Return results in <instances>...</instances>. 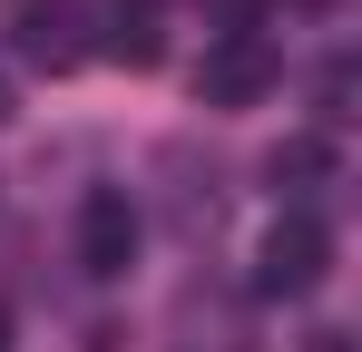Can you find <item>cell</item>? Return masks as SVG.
I'll return each instance as SVG.
<instances>
[{
    "mask_svg": "<svg viewBox=\"0 0 362 352\" xmlns=\"http://www.w3.org/2000/svg\"><path fill=\"white\" fill-rule=\"evenodd\" d=\"M323 264H333V225L294 206V216H274V235H264L255 284H264V293H313V284H323Z\"/></svg>",
    "mask_w": 362,
    "mask_h": 352,
    "instance_id": "1",
    "label": "cell"
},
{
    "mask_svg": "<svg viewBox=\"0 0 362 352\" xmlns=\"http://www.w3.org/2000/svg\"><path fill=\"white\" fill-rule=\"evenodd\" d=\"M78 264H88V274H127V264H137V206H127L118 186H98V196L78 206Z\"/></svg>",
    "mask_w": 362,
    "mask_h": 352,
    "instance_id": "3",
    "label": "cell"
},
{
    "mask_svg": "<svg viewBox=\"0 0 362 352\" xmlns=\"http://www.w3.org/2000/svg\"><path fill=\"white\" fill-rule=\"evenodd\" d=\"M196 88H206V108H255V98L274 88V49H264L255 30H235V40H216V49H206Z\"/></svg>",
    "mask_w": 362,
    "mask_h": 352,
    "instance_id": "2",
    "label": "cell"
},
{
    "mask_svg": "<svg viewBox=\"0 0 362 352\" xmlns=\"http://www.w3.org/2000/svg\"><path fill=\"white\" fill-rule=\"evenodd\" d=\"M0 352H10V313H0Z\"/></svg>",
    "mask_w": 362,
    "mask_h": 352,
    "instance_id": "4",
    "label": "cell"
},
{
    "mask_svg": "<svg viewBox=\"0 0 362 352\" xmlns=\"http://www.w3.org/2000/svg\"><path fill=\"white\" fill-rule=\"evenodd\" d=\"M0 117H10V88H0Z\"/></svg>",
    "mask_w": 362,
    "mask_h": 352,
    "instance_id": "5",
    "label": "cell"
}]
</instances>
